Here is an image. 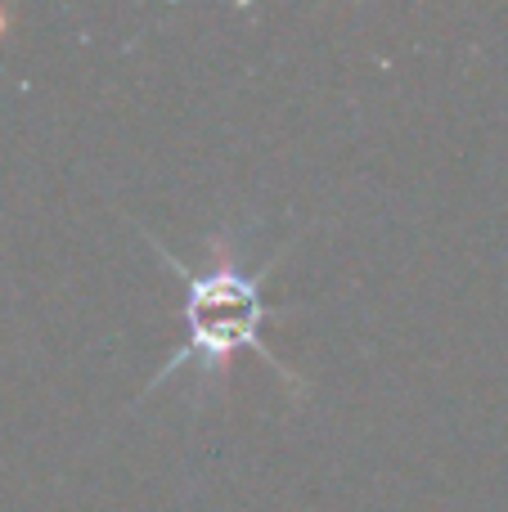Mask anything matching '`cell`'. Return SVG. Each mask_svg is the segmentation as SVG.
Masks as SVG:
<instances>
[{"label": "cell", "instance_id": "obj_1", "mask_svg": "<svg viewBox=\"0 0 508 512\" xmlns=\"http://www.w3.org/2000/svg\"><path fill=\"white\" fill-rule=\"evenodd\" d=\"M144 239L153 243L158 261L180 279V319H185L189 333H185V342L171 351V360L144 382L140 400H149L162 382H171L185 369L198 373V391L207 396L212 387H221V382L230 378V364L239 351H252L257 360H266L279 378H288L297 391H302V378H297L284 360H275V351H270L266 337H261V328H266L270 319L293 315L297 310V306H275V301H266V279L275 274V265L284 261V252L293 248V239H288L279 252H270V261L257 265V270L243 265V248H239L230 225H221V230H212L203 239V248H207L203 270L185 265L158 234L144 230Z\"/></svg>", "mask_w": 508, "mask_h": 512}]
</instances>
